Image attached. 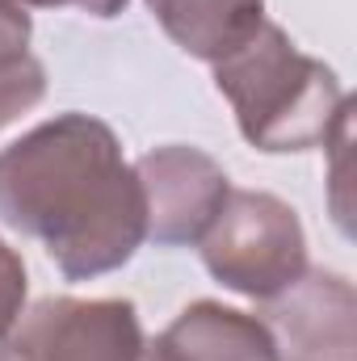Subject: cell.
Instances as JSON below:
<instances>
[{
	"mask_svg": "<svg viewBox=\"0 0 357 361\" xmlns=\"http://www.w3.org/2000/svg\"><path fill=\"white\" fill-rule=\"evenodd\" d=\"M13 4H34V8H63V4H72V8H85L92 17H118L122 8H126V0H13Z\"/></svg>",
	"mask_w": 357,
	"mask_h": 361,
	"instance_id": "11",
	"label": "cell"
},
{
	"mask_svg": "<svg viewBox=\"0 0 357 361\" xmlns=\"http://www.w3.org/2000/svg\"><path fill=\"white\" fill-rule=\"evenodd\" d=\"M25 290H30V281H25V265H21V257L0 240V336L17 324V315L25 311Z\"/></svg>",
	"mask_w": 357,
	"mask_h": 361,
	"instance_id": "10",
	"label": "cell"
},
{
	"mask_svg": "<svg viewBox=\"0 0 357 361\" xmlns=\"http://www.w3.org/2000/svg\"><path fill=\"white\" fill-rule=\"evenodd\" d=\"M0 361H147L131 298H42L0 336Z\"/></svg>",
	"mask_w": 357,
	"mask_h": 361,
	"instance_id": "4",
	"label": "cell"
},
{
	"mask_svg": "<svg viewBox=\"0 0 357 361\" xmlns=\"http://www.w3.org/2000/svg\"><path fill=\"white\" fill-rule=\"evenodd\" d=\"M202 265L227 290L269 302L307 273V235L282 197L265 189H231L206 227Z\"/></svg>",
	"mask_w": 357,
	"mask_h": 361,
	"instance_id": "3",
	"label": "cell"
},
{
	"mask_svg": "<svg viewBox=\"0 0 357 361\" xmlns=\"http://www.w3.org/2000/svg\"><path fill=\"white\" fill-rule=\"evenodd\" d=\"M135 177L147 202V235L164 248L198 244L231 193L223 164L202 147L185 143H169L139 156Z\"/></svg>",
	"mask_w": 357,
	"mask_h": 361,
	"instance_id": "5",
	"label": "cell"
},
{
	"mask_svg": "<svg viewBox=\"0 0 357 361\" xmlns=\"http://www.w3.org/2000/svg\"><path fill=\"white\" fill-rule=\"evenodd\" d=\"M210 68L214 89L227 97L240 135L257 152L282 156L324 147L349 118V97L337 72L303 55L269 17Z\"/></svg>",
	"mask_w": 357,
	"mask_h": 361,
	"instance_id": "2",
	"label": "cell"
},
{
	"mask_svg": "<svg viewBox=\"0 0 357 361\" xmlns=\"http://www.w3.org/2000/svg\"><path fill=\"white\" fill-rule=\"evenodd\" d=\"M30 13L0 0V130L47 97V68L38 55H30Z\"/></svg>",
	"mask_w": 357,
	"mask_h": 361,
	"instance_id": "9",
	"label": "cell"
},
{
	"mask_svg": "<svg viewBox=\"0 0 357 361\" xmlns=\"http://www.w3.org/2000/svg\"><path fill=\"white\" fill-rule=\"evenodd\" d=\"M0 219L34 235L68 281L122 269L147 240L135 164L89 114H59L0 152Z\"/></svg>",
	"mask_w": 357,
	"mask_h": 361,
	"instance_id": "1",
	"label": "cell"
},
{
	"mask_svg": "<svg viewBox=\"0 0 357 361\" xmlns=\"http://www.w3.org/2000/svg\"><path fill=\"white\" fill-rule=\"evenodd\" d=\"M353 286L328 269L303 273L290 290L269 298L265 328L282 361H353Z\"/></svg>",
	"mask_w": 357,
	"mask_h": 361,
	"instance_id": "6",
	"label": "cell"
},
{
	"mask_svg": "<svg viewBox=\"0 0 357 361\" xmlns=\"http://www.w3.org/2000/svg\"><path fill=\"white\" fill-rule=\"evenodd\" d=\"M147 8L181 51L202 63H219L265 21V0H147Z\"/></svg>",
	"mask_w": 357,
	"mask_h": 361,
	"instance_id": "8",
	"label": "cell"
},
{
	"mask_svg": "<svg viewBox=\"0 0 357 361\" xmlns=\"http://www.w3.org/2000/svg\"><path fill=\"white\" fill-rule=\"evenodd\" d=\"M147 361H282L265 319L223 307L193 302L147 345Z\"/></svg>",
	"mask_w": 357,
	"mask_h": 361,
	"instance_id": "7",
	"label": "cell"
}]
</instances>
